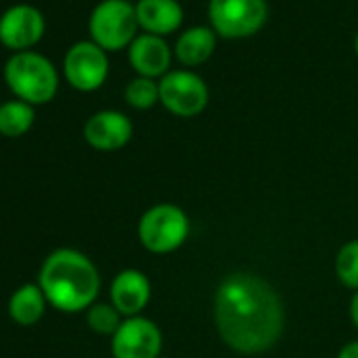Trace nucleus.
<instances>
[{
	"instance_id": "obj_21",
	"label": "nucleus",
	"mask_w": 358,
	"mask_h": 358,
	"mask_svg": "<svg viewBox=\"0 0 358 358\" xmlns=\"http://www.w3.org/2000/svg\"><path fill=\"white\" fill-rule=\"evenodd\" d=\"M337 358H358V339H356V341L345 343V345L339 350Z\"/></svg>"
},
{
	"instance_id": "obj_24",
	"label": "nucleus",
	"mask_w": 358,
	"mask_h": 358,
	"mask_svg": "<svg viewBox=\"0 0 358 358\" xmlns=\"http://www.w3.org/2000/svg\"><path fill=\"white\" fill-rule=\"evenodd\" d=\"M160 358H162V356H160Z\"/></svg>"
},
{
	"instance_id": "obj_12",
	"label": "nucleus",
	"mask_w": 358,
	"mask_h": 358,
	"mask_svg": "<svg viewBox=\"0 0 358 358\" xmlns=\"http://www.w3.org/2000/svg\"><path fill=\"white\" fill-rule=\"evenodd\" d=\"M150 297H152V285L143 272L135 268H127L114 276L110 287V303L124 318L141 316V310L150 303Z\"/></svg>"
},
{
	"instance_id": "obj_13",
	"label": "nucleus",
	"mask_w": 358,
	"mask_h": 358,
	"mask_svg": "<svg viewBox=\"0 0 358 358\" xmlns=\"http://www.w3.org/2000/svg\"><path fill=\"white\" fill-rule=\"evenodd\" d=\"M129 64L137 72V76L160 80L171 72V47L162 36L154 34H137V38L129 47Z\"/></svg>"
},
{
	"instance_id": "obj_7",
	"label": "nucleus",
	"mask_w": 358,
	"mask_h": 358,
	"mask_svg": "<svg viewBox=\"0 0 358 358\" xmlns=\"http://www.w3.org/2000/svg\"><path fill=\"white\" fill-rule=\"evenodd\" d=\"M158 89L162 108L182 118L199 116L209 103V87L192 70H171L158 80Z\"/></svg>"
},
{
	"instance_id": "obj_4",
	"label": "nucleus",
	"mask_w": 358,
	"mask_h": 358,
	"mask_svg": "<svg viewBox=\"0 0 358 358\" xmlns=\"http://www.w3.org/2000/svg\"><path fill=\"white\" fill-rule=\"evenodd\" d=\"M190 234V220L186 211L171 203H160L150 207L139 224H137V236L139 243L156 255L171 253L179 249Z\"/></svg>"
},
{
	"instance_id": "obj_20",
	"label": "nucleus",
	"mask_w": 358,
	"mask_h": 358,
	"mask_svg": "<svg viewBox=\"0 0 358 358\" xmlns=\"http://www.w3.org/2000/svg\"><path fill=\"white\" fill-rule=\"evenodd\" d=\"M335 274L348 289L358 291V241L345 243L335 257Z\"/></svg>"
},
{
	"instance_id": "obj_6",
	"label": "nucleus",
	"mask_w": 358,
	"mask_h": 358,
	"mask_svg": "<svg viewBox=\"0 0 358 358\" xmlns=\"http://www.w3.org/2000/svg\"><path fill=\"white\" fill-rule=\"evenodd\" d=\"M266 22L268 0H209V26L222 38H249Z\"/></svg>"
},
{
	"instance_id": "obj_16",
	"label": "nucleus",
	"mask_w": 358,
	"mask_h": 358,
	"mask_svg": "<svg viewBox=\"0 0 358 358\" xmlns=\"http://www.w3.org/2000/svg\"><path fill=\"white\" fill-rule=\"evenodd\" d=\"M47 306L49 301L43 289L38 287V282H28L13 291L9 299V316L20 327H34L45 316Z\"/></svg>"
},
{
	"instance_id": "obj_18",
	"label": "nucleus",
	"mask_w": 358,
	"mask_h": 358,
	"mask_svg": "<svg viewBox=\"0 0 358 358\" xmlns=\"http://www.w3.org/2000/svg\"><path fill=\"white\" fill-rule=\"evenodd\" d=\"M124 101L135 108V110H150L156 103H160V89H158V80L154 78H145V76H137L133 78L127 89H124Z\"/></svg>"
},
{
	"instance_id": "obj_17",
	"label": "nucleus",
	"mask_w": 358,
	"mask_h": 358,
	"mask_svg": "<svg viewBox=\"0 0 358 358\" xmlns=\"http://www.w3.org/2000/svg\"><path fill=\"white\" fill-rule=\"evenodd\" d=\"M36 120L34 106L22 101V99H9L0 103V135L5 137H22L26 135Z\"/></svg>"
},
{
	"instance_id": "obj_11",
	"label": "nucleus",
	"mask_w": 358,
	"mask_h": 358,
	"mask_svg": "<svg viewBox=\"0 0 358 358\" xmlns=\"http://www.w3.org/2000/svg\"><path fill=\"white\" fill-rule=\"evenodd\" d=\"M133 137V122L118 110L95 112L85 122V139L99 152H116L124 148Z\"/></svg>"
},
{
	"instance_id": "obj_14",
	"label": "nucleus",
	"mask_w": 358,
	"mask_h": 358,
	"mask_svg": "<svg viewBox=\"0 0 358 358\" xmlns=\"http://www.w3.org/2000/svg\"><path fill=\"white\" fill-rule=\"evenodd\" d=\"M139 28L145 34L166 36L182 28L184 9L179 0H137L135 5Z\"/></svg>"
},
{
	"instance_id": "obj_8",
	"label": "nucleus",
	"mask_w": 358,
	"mask_h": 358,
	"mask_svg": "<svg viewBox=\"0 0 358 358\" xmlns=\"http://www.w3.org/2000/svg\"><path fill=\"white\" fill-rule=\"evenodd\" d=\"M110 72L108 53L93 41H80L72 45L64 57V76L76 91H97Z\"/></svg>"
},
{
	"instance_id": "obj_3",
	"label": "nucleus",
	"mask_w": 358,
	"mask_h": 358,
	"mask_svg": "<svg viewBox=\"0 0 358 358\" xmlns=\"http://www.w3.org/2000/svg\"><path fill=\"white\" fill-rule=\"evenodd\" d=\"M5 83L17 99L30 106L49 103L59 89V74L53 62L36 51L15 53L5 64Z\"/></svg>"
},
{
	"instance_id": "obj_23",
	"label": "nucleus",
	"mask_w": 358,
	"mask_h": 358,
	"mask_svg": "<svg viewBox=\"0 0 358 358\" xmlns=\"http://www.w3.org/2000/svg\"><path fill=\"white\" fill-rule=\"evenodd\" d=\"M354 51H356V55H358V34H356V38H354Z\"/></svg>"
},
{
	"instance_id": "obj_2",
	"label": "nucleus",
	"mask_w": 358,
	"mask_h": 358,
	"mask_svg": "<svg viewBox=\"0 0 358 358\" xmlns=\"http://www.w3.org/2000/svg\"><path fill=\"white\" fill-rule=\"evenodd\" d=\"M36 282L49 306L66 314L87 312L101 289L97 266L85 253L68 247L47 255Z\"/></svg>"
},
{
	"instance_id": "obj_10",
	"label": "nucleus",
	"mask_w": 358,
	"mask_h": 358,
	"mask_svg": "<svg viewBox=\"0 0 358 358\" xmlns=\"http://www.w3.org/2000/svg\"><path fill=\"white\" fill-rule=\"evenodd\" d=\"M45 36V15L32 5H13L0 15V43L15 53L32 51Z\"/></svg>"
},
{
	"instance_id": "obj_19",
	"label": "nucleus",
	"mask_w": 358,
	"mask_h": 358,
	"mask_svg": "<svg viewBox=\"0 0 358 358\" xmlns=\"http://www.w3.org/2000/svg\"><path fill=\"white\" fill-rule=\"evenodd\" d=\"M124 316L106 301H95L89 310H87V324L91 331L99 333V335H114L118 331V327L122 324Z\"/></svg>"
},
{
	"instance_id": "obj_15",
	"label": "nucleus",
	"mask_w": 358,
	"mask_h": 358,
	"mask_svg": "<svg viewBox=\"0 0 358 358\" xmlns=\"http://www.w3.org/2000/svg\"><path fill=\"white\" fill-rule=\"evenodd\" d=\"M217 38L220 36L215 34V30L211 26H192L179 34V38L173 47V55L188 70L199 68V66L207 64L211 59V55L215 53Z\"/></svg>"
},
{
	"instance_id": "obj_5",
	"label": "nucleus",
	"mask_w": 358,
	"mask_h": 358,
	"mask_svg": "<svg viewBox=\"0 0 358 358\" xmlns=\"http://www.w3.org/2000/svg\"><path fill=\"white\" fill-rule=\"evenodd\" d=\"M139 22L135 5L129 0H101L91 11L89 17V34L95 45H99L106 53L129 49L137 38Z\"/></svg>"
},
{
	"instance_id": "obj_9",
	"label": "nucleus",
	"mask_w": 358,
	"mask_h": 358,
	"mask_svg": "<svg viewBox=\"0 0 358 358\" xmlns=\"http://www.w3.org/2000/svg\"><path fill=\"white\" fill-rule=\"evenodd\" d=\"M162 333L156 322L145 316L124 318L112 335L114 358H160Z\"/></svg>"
},
{
	"instance_id": "obj_1",
	"label": "nucleus",
	"mask_w": 358,
	"mask_h": 358,
	"mask_svg": "<svg viewBox=\"0 0 358 358\" xmlns=\"http://www.w3.org/2000/svg\"><path fill=\"white\" fill-rule=\"evenodd\" d=\"M220 337L241 354L270 350L285 331V306L274 287L249 272L228 274L213 299Z\"/></svg>"
},
{
	"instance_id": "obj_22",
	"label": "nucleus",
	"mask_w": 358,
	"mask_h": 358,
	"mask_svg": "<svg viewBox=\"0 0 358 358\" xmlns=\"http://www.w3.org/2000/svg\"><path fill=\"white\" fill-rule=\"evenodd\" d=\"M350 318H352V324L358 329V291H354V297L350 301Z\"/></svg>"
}]
</instances>
